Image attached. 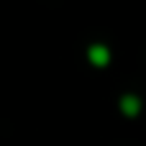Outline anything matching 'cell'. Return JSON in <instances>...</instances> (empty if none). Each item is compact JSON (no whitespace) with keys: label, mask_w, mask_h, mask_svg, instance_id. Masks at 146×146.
Masks as SVG:
<instances>
[{"label":"cell","mask_w":146,"mask_h":146,"mask_svg":"<svg viewBox=\"0 0 146 146\" xmlns=\"http://www.w3.org/2000/svg\"><path fill=\"white\" fill-rule=\"evenodd\" d=\"M87 62H90L92 67H98V69H105V67L113 62L110 46H105V44H100V41L90 44V46H87Z\"/></svg>","instance_id":"obj_1"},{"label":"cell","mask_w":146,"mask_h":146,"mask_svg":"<svg viewBox=\"0 0 146 146\" xmlns=\"http://www.w3.org/2000/svg\"><path fill=\"white\" fill-rule=\"evenodd\" d=\"M118 108H121V113H123L126 118H136V115L141 113L144 103H141V98H139V95L126 92V95H121V98H118Z\"/></svg>","instance_id":"obj_2"}]
</instances>
